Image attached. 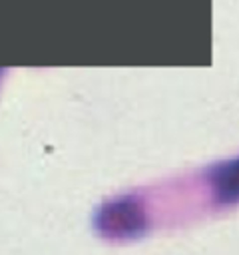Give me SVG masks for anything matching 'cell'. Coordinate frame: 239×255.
Returning a JSON list of instances; mask_svg holds the SVG:
<instances>
[{"instance_id":"6da1fadb","label":"cell","mask_w":239,"mask_h":255,"mask_svg":"<svg viewBox=\"0 0 239 255\" xmlns=\"http://www.w3.org/2000/svg\"><path fill=\"white\" fill-rule=\"evenodd\" d=\"M96 229L114 239L135 237L147 229V213L145 203L137 195H120L106 201L96 217Z\"/></svg>"},{"instance_id":"7a4b0ae2","label":"cell","mask_w":239,"mask_h":255,"mask_svg":"<svg viewBox=\"0 0 239 255\" xmlns=\"http://www.w3.org/2000/svg\"><path fill=\"white\" fill-rule=\"evenodd\" d=\"M203 177L215 205L225 207L239 203V157H231L207 167Z\"/></svg>"}]
</instances>
